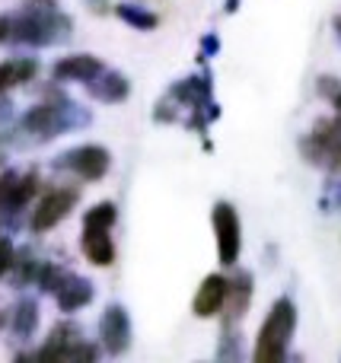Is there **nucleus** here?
<instances>
[{
    "label": "nucleus",
    "instance_id": "nucleus-1",
    "mask_svg": "<svg viewBox=\"0 0 341 363\" xmlns=\"http://www.w3.org/2000/svg\"><path fill=\"white\" fill-rule=\"evenodd\" d=\"M70 35V19L61 10L45 4L23 6L16 13L0 16V45H57Z\"/></svg>",
    "mask_w": 341,
    "mask_h": 363
},
{
    "label": "nucleus",
    "instance_id": "nucleus-2",
    "mask_svg": "<svg viewBox=\"0 0 341 363\" xmlns=\"http://www.w3.org/2000/svg\"><path fill=\"white\" fill-rule=\"evenodd\" d=\"M294 332H297V306H294V300L281 296V300H274L272 313L265 315L259 335H255V351H252L255 363H281L284 360Z\"/></svg>",
    "mask_w": 341,
    "mask_h": 363
},
{
    "label": "nucleus",
    "instance_id": "nucleus-3",
    "mask_svg": "<svg viewBox=\"0 0 341 363\" xmlns=\"http://www.w3.org/2000/svg\"><path fill=\"white\" fill-rule=\"evenodd\" d=\"M77 125H89V112L83 108H74L67 99H57V102H42V106L29 108L23 115V131L32 134L38 140H51L57 134L70 131Z\"/></svg>",
    "mask_w": 341,
    "mask_h": 363
},
{
    "label": "nucleus",
    "instance_id": "nucleus-4",
    "mask_svg": "<svg viewBox=\"0 0 341 363\" xmlns=\"http://www.w3.org/2000/svg\"><path fill=\"white\" fill-rule=\"evenodd\" d=\"M300 153L306 163L323 166L329 172H341V125L335 118L316 121V128L300 140Z\"/></svg>",
    "mask_w": 341,
    "mask_h": 363
},
{
    "label": "nucleus",
    "instance_id": "nucleus-5",
    "mask_svg": "<svg viewBox=\"0 0 341 363\" xmlns=\"http://www.w3.org/2000/svg\"><path fill=\"white\" fill-rule=\"evenodd\" d=\"M211 220H214V233H217V262H220L223 268H233V264L240 262V252H242L240 213H236L233 204L217 201L214 211H211Z\"/></svg>",
    "mask_w": 341,
    "mask_h": 363
},
{
    "label": "nucleus",
    "instance_id": "nucleus-6",
    "mask_svg": "<svg viewBox=\"0 0 341 363\" xmlns=\"http://www.w3.org/2000/svg\"><path fill=\"white\" fill-rule=\"evenodd\" d=\"M42 360H64V363H77V360H96V347L83 345L80 338V325H70V322H61V325L51 328L48 345L35 354Z\"/></svg>",
    "mask_w": 341,
    "mask_h": 363
},
{
    "label": "nucleus",
    "instance_id": "nucleus-7",
    "mask_svg": "<svg viewBox=\"0 0 341 363\" xmlns=\"http://www.w3.org/2000/svg\"><path fill=\"white\" fill-rule=\"evenodd\" d=\"M80 201V191L74 185H64V188H51L48 194H42V201L35 204L29 217V230L32 233H48L74 211V204Z\"/></svg>",
    "mask_w": 341,
    "mask_h": 363
},
{
    "label": "nucleus",
    "instance_id": "nucleus-8",
    "mask_svg": "<svg viewBox=\"0 0 341 363\" xmlns=\"http://www.w3.org/2000/svg\"><path fill=\"white\" fill-rule=\"evenodd\" d=\"M108 166H112V153L99 144H83L57 157V169H70L86 182H99L108 172Z\"/></svg>",
    "mask_w": 341,
    "mask_h": 363
},
{
    "label": "nucleus",
    "instance_id": "nucleus-9",
    "mask_svg": "<svg viewBox=\"0 0 341 363\" xmlns=\"http://www.w3.org/2000/svg\"><path fill=\"white\" fill-rule=\"evenodd\" d=\"M38 194V176L35 172H0V217H16L26 204Z\"/></svg>",
    "mask_w": 341,
    "mask_h": 363
},
{
    "label": "nucleus",
    "instance_id": "nucleus-10",
    "mask_svg": "<svg viewBox=\"0 0 341 363\" xmlns=\"http://www.w3.org/2000/svg\"><path fill=\"white\" fill-rule=\"evenodd\" d=\"M99 338H102V347H106L112 357L125 354L131 347V319H128V309L112 303V306L102 313L99 319Z\"/></svg>",
    "mask_w": 341,
    "mask_h": 363
},
{
    "label": "nucleus",
    "instance_id": "nucleus-11",
    "mask_svg": "<svg viewBox=\"0 0 341 363\" xmlns=\"http://www.w3.org/2000/svg\"><path fill=\"white\" fill-rule=\"evenodd\" d=\"M223 300H227V277L223 274H208L198 287L195 300H191V313L198 319H214L223 313Z\"/></svg>",
    "mask_w": 341,
    "mask_h": 363
},
{
    "label": "nucleus",
    "instance_id": "nucleus-12",
    "mask_svg": "<svg viewBox=\"0 0 341 363\" xmlns=\"http://www.w3.org/2000/svg\"><path fill=\"white\" fill-rule=\"evenodd\" d=\"M102 61L96 55H70V57H61V61L51 67V77L61 83H89L102 74Z\"/></svg>",
    "mask_w": 341,
    "mask_h": 363
},
{
    "label": "nucleus",
    "instance_id": "nucleus-13",
    "mask_svg": "<svg viewBox=\"0 0 341 363\" xmlns=\"http://www.w3.org/2000/svg\"><path fill=\"white\" fill-rule=\"evenodd\" d=\"M55 303L61 313H77V309L93 303V284L80 274H67L61 287L55 290Z\"/></svg>",
    "mask_w": 341,
    "mask_h": 363
},
{
    "label": "nucleus",
    "instance_id": "nucleus-14",
    "mask_svg": "<svg viewBox=\"0 0 341 363\" xmlns=\"http://www.w3.org/2000/svg\"><path fill=\"white\" fill-rule=\"evenodd\" d=\"M249 303H252V277L246 271H240L236 277L227 281V300H223V315L230 322H240L249 313Z\"/></svg>",
    "mask_w": 341,
    "mask_h": 363
},
{
    "label": "nucleus",
    "instance_id": "nucleus-15",
    "mask_svg": "<svg viewBox=\"0 0 341 363\" xmlns=\"http://www.w3.org/2000/svg\"><path fill=\"white\" fill-rule=\"evenodd\" d=\"M80 252L86 255V262L99 264V268L115 264V242H112V236H108V230H89V226H83Z\"/></svg>",
    "mask_w": 341,
    "mask_h": 363
},
{
    "label": "nucleus",
    "instance_id": "nucleus-16",
    "mask_svg": "<svg viewBox=\"0 0 341 363\" xmlns=\"http://www.w3.org/2000/svg\"><path fill=\"white\" fill-rule=\"evenodd\" d=\"M89 93H93V99L99 102H121L128 99V93H131V83H128V77H121L118 70H102L96 80L86 83Z\"/></svg>",
    "mask_w": 341,
    "mask_h": 363
},
{
    "label": "nucleus",
    "instance_id": "nucleus-17",
    "mask_svg": "<svg viewBox=\"0 0 341 363\" xmlns=\"http://www.w3.org/2000/svg\"><path fill=\"white\" fill-rule=\"evenodd\" d=\"M35 74H38L35 57H10V61H0V96L23 86V83H29Z\"/></svg>",
    "mask_w": 341,
    "mask_h": 363
},
{
    "label": "nucleus",
    "instance_id": "nucleus-18",
    "mask_svg": "<svg viewBox=\"0 0 341 363\" xmlns=\"http://www.w3.org/2000/svg\"><path fill=\"white\" fill-rule=\"evenodd\" d=\"M38 328V303L35 300H19L10 313V332L16 338H32Z\"/></svg>",
    "mask_w": 341,
    "mask_h": 363
},
{
    "label": "nucleus",
    "instance_id": "nucleus-19",
    "mask_svg": "<svg viewBox=\"0 0 341 363\" xmlns=\"http://www.w3.org/2000/svg\"><path fill=\"white\" fill-rule=\"evenodd\" d=\"M115 16L121 19V23H128V26H134V29H140V32H147V29H157V13H150V10H144V6H138V4H118L115 6Z\"/></svg>",
    "mask_w": 341,
    "mask_h": 363
},
{
    "label": "nucleus",
    "instance_id": "nucleus-20",
    "mask_svg": "<svg viewBox=\"0 0 341 363\" xmlns=\"http://www.w3.org/2000/svg\"><path fill=\"white\" fill-rule=\"evenodd\" d=\"M115 220H118V211H115L112 201L93 204L86 213H83V226H89V230H112Z\"/></svg>",
    "mask_w": 341,
    "mask_h": 363
},
{
    "label": "nucleus",
    "instance_id": "nucleus-21",
    "mask_svg": "<svg viewBox=\"0 0 341 363\" xmlns=\"http://www.w3.org/2000/svg\"><path fill=\"white\" fill-rule=\"evenodd\" d=\"M319 89L329 96L332 106H335L338 115H341V80H335V77H323V80H319Z\"/></svg>",
    "mask_w": 341,
    "mask_h": 363
},
{
    "label": "nucleus",
    "instance_id": "nucleus-22",
    "mask_svg": "<svg viewBox=\"0 0 341 363\" xmlns=\"http://www.w3.org/2000/svg\"><path fill=\"white\" fill-rule=\"evenodd\" d=\"M10 264H13V242L6 236H0V277L10 271Z\"/></svg>",
    "mask_w": 341,
    "mask_h": 363
},
{
    "label": "nucleus",
    "instance_id": "nucleus-23",
    "mask_svg": "<svg viewBox=\"0 0 341 363\" xmlns=\"http://www.w3.org/2000/svg\"><path fill=\"white\" fill-rule=\"evenodd\" d=\"M217 48H220V42H217V35H204V42H201V51H204V57L217 55Z\"/></svg>",
    "mask_w": 341,
    "mask_h": 363
},
{
    "label": "nucleus",
    "instance_id": "nucleus-24",
    "mask_svg": "<svg viewBox=\"0 0 341 363\" xmlns=\"http://www.w3.org/2000/svg\"><path fill=\"white\" fill-rule=\"evenodd\" d=\"M86 4H89V10L93 13H106L108 10V0H86Z\"/></svg>",
    "mask_w": 341,
    "mask_h": 363
},
{
    "label": "nucleus",
    "instance_id": "nucleus-25",
    "mask_svg": "<svg viewBox=\"0 0 341 363\" xmlns=\"http://www.w3.org/2000/svg\"><path fill=\"white\" fill-rule=\"evenodd\" d=\"M6 115H10V106H6V102H4V99H0V121H4V118H6Z\"/></svg>",
    "mask_w": 341,
    "mask_h": 363
},
{
    "label": "nucleus",
    "instance_id": "nucleus-26",
    "mask_svg": "<svg viewBox=\"0 0 341 363\" xmlns=\"http://www.w3.org/2000/svg\"><path fill=\"white\" fill-rule=\"evenodd\" d=\"M240 10V0H227V13H236Z\"/></svg>",
    "mask_w": 341,
    "mask_h": 363
},
{
    "label": "nucleus",
    "instance_id": "nucleus-27",
    "mask_svg": "<svg viewBox=\"0 0 341 363\" xmlns=\"http://www.w3.org/2000/svg\"><path fill=\"white\" fill-rule=\"evenodd\" d=\"M335 32H338V38H341V16H335Z\"/></svg>",
    "mask_w": 341,
    "mask_h": 363
},
{
    "label": "nucleus",
    "instance_id": "nucleus-28",
    "mask_svg": "<svg viewBox=\"0 0 341 363\" xmlns=\"http://www.w3.org/2000/svg\"><path fill=\"white\" fill-rule=\"evenodd\" d=\"M48 4H51V0H48Z\"/></svg>",
    "mask_w": 341,
    "mask_h": 363
}]
</instances>
